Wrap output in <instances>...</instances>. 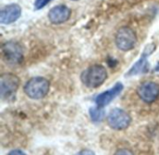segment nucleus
<instances>
[{
  "label": "nucleus",
  "instance_id": "15",
  "mask_svg": "<svg viewBox=\"0 0 159 155\" xmlns=\"http://www.w3.org/2000/svg\"><path fill=\"white\" fill-rule=\"evenodd\" d=\"M75 155H96L94 152H92L91 150H82L79 153H75Z\"/></svg>",
  "mask_w": 159,
  "mask_h": 155
},
{
  "label": "nucleus",
  "instance_id": "4",
  "mask_svg": "<svg viewBox=\"0 0 159 155\" xmlns=\"http://www.w3.org/2000/svg\"><path fill=\"white\" fill-rule=\"evenodd\" d=\"M2 56L7 63L18 65L23 60V50L19 43L8 41L2 46Z\"/></svg>",
  "mask_w": 159,
  "mask_h": 155
},
{
  "label": "nucleus",
  "instance_id": "9",
  "mask_svg": "<svg viewBox=\"0 0 159 155\" xmlns=\"http://www.w3.org/2000/svg\"><path fill=\"white\" fill-rule=\"evenodd\" d=\"M123 89H124L123 84L120 82L116 83L113 87H111L108 90L99 94L96 97V99H95L96 106L103 108V107L109 105L118 95H120V93L123 91Z\"/></svg>",
  "mask_w": 159,
  "mask_h": 155
},
{
  "label": "nucleus",
  "instance_id": "17",
  "mask_svg": "<svg viewBox=\"0 0 159 155\" xmlns=\"http://www.w3.org/2000/svg\"><path fill=\"white\" fill-rule=\"evenodd\" d=\"M155 70H156V72H159V62L157 63V65L156 66V69Z\"/></svg>",
  "mask_w": 159,
  "mask_h": 155
},
{
  "label": "nucleus",
  "instance_id": "11",
  "mask_svg": "<svg viewBox=\"0 0 159 155\" xmlns=\"http://www.w3.org/2000/svg\"><path fill=\"white\" fill-rule=\"evenodd\" d=\"M71 9L64 5H58L51 8L48 14V20L52 24H61L69 20Z\"/></svg>",
  "mask_w": 159,
  "mask_h": 155
},
{
  "label": "nucleus",
  "instance_id": "1",
  "mask_svg": "<svg viewBox=\"0 0 159 155\" xmlns=\"http://www.w3.org/2000/svg\"><path fill=\"white\" fill-rule=\"evenodd\" d=\"M106 79L107 71L100 64L86 69L81 74V82L89 88H97L101 86Z\"/></svg>",
  "mask_w": 159,
  "mask_h": 155
},
{
  "label": "nucleus",
  "instance_id": "7",
  "mask_svg": "<svg viewBox=\"0 0 159 155\" xmlns=\"http://www.w3.org/2000/svg\"><path fill=\"white\" fill-rule=\"evenodd\" d=\"M155 49H156V46L154 45H148L146 48L144 49L143 55L141 56L140 60L129 70V72L126 73V76L130 77V76H135L138 74H143V73H148L150 69V64L147 60V57L151 55Z\"/></svg>",
  "mask_w": 159,
  "mask_h": 155
},
{
  "label": "nucleus",
  "instance_id": "14",
  "mask_svg": "<svg viewBox=\"0 0 159 155\" xmlns=\"http://www.w3.org/2000/svg\"><path fill=\"white\" fill-rule=\"evenodd\" d=\"M114 155H134L133 153L130 151V150H128V149H121V150H118L116 153Z\"/></svg>",
  "mask_w": 159,
  "mask_h": 155
},
{
  "label": "nucleus",
  "instance_id": "18",
  "mask_svg": "<svg viewBox=\"0 0 159 155\" xmlns=\"http://www.w3.org/2000/svg\"><path fill=\"white\" fill-rule=\"evenodd\" d=\"M74 1H77V0H74Z\"/></svg>",
  "mask_w": 159,
  "mask_h": 155
},
{
  "label": "nucleus",
  "instance_id": "5",
  "mask_svg": "<svg viewBox=\"0 0 159 155\" xmlns=\"http://www.w3.org/2000/svg\"><path fill=\"white\" fill-rule=\"evenodd\" d=\"M107 123L113 129L124 130L129 126L131 117L126 111L119 108H115L110 112L107 117Z\"/></svg>",
  "mask_w": 159,
  "mask_h": 155
},
{
  "label": "nucleus",
  "instance_id": "6",
  "mask_svg": "<svg viewBox=\"0 0 159 155\" xmlns=\"http://www.w3.org/2000/svg\"><path fill=\"white\" fill-rule=\"evenodd\" d=\"M20 86V79L13 73H4L0 78V93L4 100L12 98Z\"/></svg>",
  "mask_w": 159,
  "mask_h": 155
},
{
  "label": "nucleus",
  "instance_id": "13",
  "mask_svg": "<svg viewBox=\"0 0 159 155\" xmlns=\"http://www.w3.org/2000/svg\"><path fill=\"white\" fill-rule=\"evenodd\" d=\"M51 0H35L34 2V8L35 9H41L44 7H46Z\"/></svg>",
  "mask_w": 159,
  "mask_h": 155
},
{
  "label": "nucleus",
  "instance_id": "12",
  "mask_svg": "<svg viewBox=\"0 0 159 155\" xmlns=\"http://www.w3.org/2000/svg\"><path fill=\"white\" fill-rule=\"evenodd\" d=\"M89 116L90 119L95 122V123H100L103 120V118L105 117V113L102 110V108L96 106V107H91L89 109Z\"/></svg>",
  "mask_w": 159,
  "mask_h": 155
},
{
  "label": "nucleus",
  "instance_id": "8",
  "mask_svg": "<svg viewBox=\"0 0 159 155\" xmlns=\"http://www.w3.org/2000/svg\"><path fill=\"white\" fill-rule=\"evenodd\" d=\"M138 96L145 103H152L159 97V85L153 81H146L141 84L137 89Z\"/></svg>",
  "mask_w": 159,
  "mask_h": 155
},
{
  "label": "nucleus",
  "instance_id": "3",
  "mask_svg": "<svg viewBox=\"0 0 159 155\" xmlns=\"http://www.w3.org/2000/svg\"><path fill=\"white\" fill-rule=\"evenodd\" d=\"M137 43L135 32L127 26L118 29L116 34V45L122 51H129L134 48Z\"/></svg>",
  "mask_w": 159,
  "mask_h": 155
},
{
  "label": "nucleus",
  "instance_id": "16",
  "mask_svg": "<svg viewBox=\"0 0 159 155\" xmlns=\"http://www.w3.org/2000/svg\"><path fill=\"white\" fill-rule=\"evenodd\" d=\"M7 155H26V154H25L22 151H20V150H13V151L9 152Z\"/></svg>",
  "mask_w": 159,
  "mask_h": 155
},
{
  "label": "nucleus",
  "instance_id": "10",
  "mask_svg": "<svg viewBox=\"0 0 159 155\" xmlns=\"http://www.w3.org/2000/svg\"><path fill=\"white\" fill-rule=\"evenodd\" d=\"M21 15V7L18 4H9L5 6L0 12V22L3 24H10L20 19Z\"/></svg>",
  "mask_w": 159,
  "mask_h": 155
},
{
  "label": "nucleus",
  "instance_id": "2",
  "mask_svg": "<svg viewBox=\"0 0 159 155\" xmlns=\"http://www.w3.org/2000/svg\"><path fill=\"white\" fill-rule=\"evenodd\" d=\"M50 88V83L48 79L40 76L29 79L23 87L24 93L32 100H40L45 98Z\"/></svg>",
  "mask_w": 159,
  "mask_h": 155
}]
</instances>
